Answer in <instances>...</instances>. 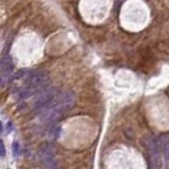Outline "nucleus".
<instances>
[{
  "label": "nucleus",
  "instance_id": "nucleus-2",
  "mask_svg": "<svg viewBox=\"0 0 169 169\" xmlns=\"http://www.w3.org/2000/svg\"><path fill=\"white\" fill-rule=\"evenodd\" d=\"M59 95V89L56 87H50L42 89L37 94V97H36L34 102V106H33L34 111L39 113V114H42L48 110L52 109L56 104Z\"/></svg>",
  "mask_w": 169,
  "mask_h": 169
},
{
  "label": "nucleus",
  "instance_id": "nucleus-3",
  "mask_svg": "<svg viewBox=\"0 0 169 169\" xmlns=\"http://www.w3.org/2000/svg\"><path fill=\"white\" fill-rule=\"evenodd\" d=\"M49 82L48 74L42 70H33L29 71L26 76V88L40 92L42 89L47 88Z\"/></svg>",
  "mask_w": 169,
  "mask_h": 169
},
{
  "label": "nucleus",
  "instance_id": "nucleus-7",
  "mask_svg": "<svg viewBox=\"0 0 169 169\" xmlns=\"http://www.w3.org/2000/svg\"><path fill=\"white\" fill-rule=\"evenodd\" d=\"M19 153V144L18 142H14L13 143V154L14 157H16Z\"/></svg>",
  "mask_w": 169,
  "mask_h": 169
},
{
  "label": "nucleus",
  "instance_id": "nucleus-4",
  "mask_svg": "<svg viewBox=\"0 0 169 169\" xmlns=\"http://www.w3.org/2000/svg\"><path fill=\"white\" fill-rule=\"evenodd\" d=\"M40 160L47 165V167L53 166L56 164L54 160V148L53 145L50 143H45L40 146L39 150H38Z\"/></svg>",
  "mask_w": 169,
  "mask_h": 169
},
{
  "label": "nucleus",
  "instance_id": "nucleus-6",
  "mask_svg": "<svg viewBox=\"0 0 169 169\" xmlns=\"http://www.w3.org/2000/svg\"><path fill=\"white\" fill-rule=\"evenodd\" d=\"M50 137L52 138H57L60 134V127L58 126H52L49 130Z\"/></svg>",
  "mask_w": 169,
  "mask_h": 169
},
{
  "label": "nucleus",
  "instance_id": "nucleus-1",
  "mask_svg": "<svg viewBox=\"0 0 169 169\" xmlns=\"http://www.w3.org/2000/svg\"><path fill=\"white\" fill-rule=\"evenodd\" d=\"M74 101H75V94L72 91L60 93L55 106L47 112L40 114L41 122L46 124H53L55 121H57L60 116H62L71 109V107L74 104Z\"/></svg>",
  "mask_w": 169,
  "mask_h": 169
},
{
  "label": "nucleus",
  "instance_id": "nucleus-5",
  "mask_svg": "<svg viewBox=\"0 0 169 169\" xmlns=\"http://www.w3.org/2000/svg\"><path fill=\"white\" fill-rule=\"evenodd\" d=\"M12 69H13L12 59H11L9 55H5L1 59V72H2V75H3L2 77H5V75H10Z\"/></svg>",
  "mask_w": 169,
  "mask_h": 169
},
{
  "label": "nucleus",
  "instance_id": "nucleus-8",
  "mask_svg": "<svg viewBox=\"0 0 169 169\" xmlns=\"http://www.w3.org/2000/svg\"><path fill=\"white\" fill-rule=\"evenodd\" d=\"M0 148H1V157H4V156H5V147H4L3 142L0 143Z\"/></svg>",
  "mask_w": 169,
  "mask_h": 169
}]
</instances>
